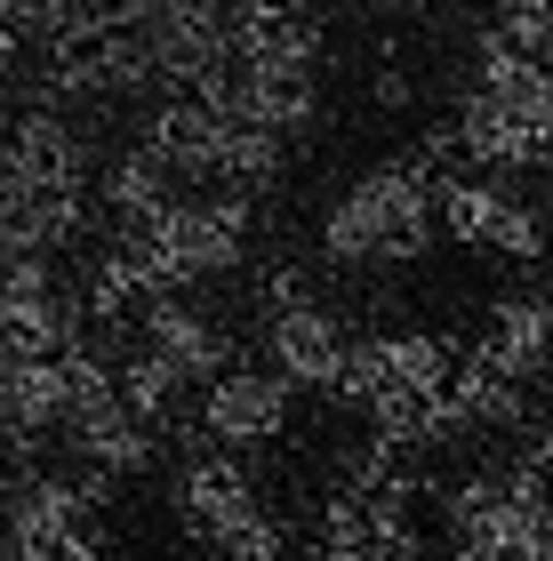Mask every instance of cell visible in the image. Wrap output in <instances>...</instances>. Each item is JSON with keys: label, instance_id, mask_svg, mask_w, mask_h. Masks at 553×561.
I'll use <instances>...</instances> for the list:
<instances>
[{"label": "cell", "instance_id": "cell-11", "mask_svg": "<svg viewBox=\"0 0 553 561\" xmlns=\"http://www.w3.org/2000/svg\"><path fill=\"white\" fill-rule=\"evenodd\" d=\"M16 169H24V185L33 193H57V185H89V137H81V121H72L65 105H48V96H33V105L16 113Z\"/></svg>", "mask_w": 553, "mask_h": 561}, {"label": "cell", "instance_id": "cell-24", "mask_svg": "<svg viewBox=\"0 0 553 561\" xmlns=\"http://www.w3.org/2000/svg\"><path fill=\"white\" fill-rule=\"evenodd\" d=\"M377 9H425V0H377Z\"/></svg>", "mask_w": 553, "mask_h": 561}, {"label": "cell", "instance_id": "cell-4", "mask_svg": "<svg viewBox=\"0 0 553 561\" xmlns=\"http://www.w3.org/2000/svg\"><path fill=\"white\" fill-rule=\"evenodd\" d=\"M345 362H354V337H345V321L306 289V273H273L265 280V369H281L289 386H345Z\"/></svg>", "mask_w": 553, "mask_h": 561}, {"label": "cell", "instance_id": "cell-3", "mask_svg": "<svg viewBox=\"0 0 553 561\" xmlns=\"http://www.w3.org/2000/svg\"><path fill=\"white\" fill-rule=\"evenodd\" d=\"M177 514L217 561H281V522L265 514L257 481L233 449H200L177 473Z\"/></svg>", "mask_w": 553, "mask_h": 561}, {"label": "cell", "instance_id": "cell-9", "mask_svg": "<svg viewBox=\"0 0 553 561\" xmlns=\"http://www.w3.org/2000/svg\"><path fill=\"white\" fill-rule=\"evenodd\" d=\"M137 145L153 152V161L177 176V185H217V161H224V121L200 105V96H161L153 113H145Z\"/></svg>", "mask_w": 553, "mask_h": 561}, {"label": "cell", "instance_id": "cell-1", "mask_svg": "<svg viewBox=\"0 0 553 561\" xmlns=\"http://www.w3.org/2000/svg\"><path fill=\"white\" fill-rule=\"evenodd\" d=\"M441 233V176L425 152L377 161L321 209V257L361 273V265H410Z\"/></svg>", "mask_w": 553, "mask_h": 561}, {"label": "cell", "instance_id": "cell-10", "mask_svg": "<svg viewBox=\"0 0 553 561\" xmlns=\"http://www.w3.org/2000/svg\"><path fill=\"white\" fill-rule=\"evenodd\" d=\"M137 329H145V353H161L169 369L185 377V386H200L209 393L224 369H233V345H224V329L200 313V305H185V297H153L137 313Z\"/></svg>", "mask_w": 553, "mask_h": 561}, {"label": "cell", "instance_id": "cell-22", "mask_svg": "<svg viewBox=\"0 0 553 561\" xmlns=\"http://www.w3.org/2000/svg\"><path fill=\"white\" fill-rule=\"evenodd\" d=\"M57 561H113V553H105V546H96V538H72V546H65Z\"/></svg>", "mask_w": 553, "mask_h": 561}, {"label": "cell", "instance_id": "cell-21", "mask_svg": "<svg viewBox=\"0 0 553 561\" xmlns=\"http://www.w3.org/2000/svg\"><path fill=\"white\" fill-rule=\"evenodd\" d=\"M377 105H410V81H401V72H377Z\"/></svg>", "mask_w": 553, "mask_h": 561}, {"label": "cell", "instance_id": "cell-25", "mask_svg": "<svg viewBox=\"0 0 553 561\" xmlns=\"http://www.w3.org/2000/svg\"><path fill=\"white\" fill-rule=\"evenodd\" d=\"M0 514H9V505H0Z\"/></svg>", "mask_w": 553, "mask_h": 561}, {"label": "cell", "instance_id": "cell-18", "mask_svg": "<svg viewBox=\"0 0 553 561\" xmlns=\"http://www.w3.org/2000/svg\"><path fill=\"white\" fill-rule=\"evenodd\" d=\"M449 401H458L465 433H482V425H514V417H521V386H514V377H497L489 362H465V369H458V386H449Z\"/></svg>", "mask_w": 553, "mask_h": 561}, {"label": "cell", "instance_id": "cell-14", "mask_svg": "<svg viewBox=\"0 0 553 561\" xmlns=\"http://www.w3.org/2000/svg\"><path fill=\"white\" fill-rule=\"evenodd\" d=\"M65 442H72V457H81L89 473H105V481L153 466V425H145L129 401H105V410L72 417V425H65Z\"/></svg>", "mask_w": 553, "mask_h": 561}, {"label": "cell", "instance_id": "cell-20", "mask_svg": "<svg viewBox=\"0 0 553 561\" xmlns=\"http://www.w3.org/2000/svg\"><path fill=\"white\" fill-rule=\"evenodd\" d=\"M24 193H33V185H24V169H16V145L0 137V217H16V209H24Z\"/></svg>", "mask_w": 553, "mask_h": 561}, {"label": "cell", "instance_id": "cell-7", "mask_svg": "<svg viewBox=\"0 0 553 561\" xmlns=\"http://www.w3.org/2000/svg\"><path fill=\"white\" fill-rule=\"evenodd\" d=\"M65 433V362L41 353H0V449L24 457Z\"/></svg>", "mask_w": 553, "mask_h": 561}, {"label": "cell", "instance_id": "cell-13", "mask_svg": "<svg viewBox=\"0 0 553 561\" xmlns=\"http://www.w3.org/2000/svg\"><path fill=\"white\" fill-rule=\"evenodd\" d=\"M96 201H105V217L120 225V233H145L153 217H169L185 201V185L169 176L145 145H120L113 161H105V176H96Z\"/></svg>", "mask_w": 553, "mask_h": 561}, {"label": "cell", "instance_id": "cell-2", "mask_svg": "<svg viewBox=\"0 0 553 561\" xmlns=\"http://www.w3.org/2000/svg\"><path fill=\"white\" fill-rule=\"evenodd\" d=\"M249 225H257V209H249L241 193H185L169 217H153L145 233H120V241L137 249L145 289H153V297H185L193 280L241 265Z\"/></svg>", "mask_w": 553, "mask_h": 561}, {"label": "cell", "instance_id": "cell-8", "mask_svg": "<svg viewBox=\"0 0 553 561\" xmlns=\"http://www.w3.org/2000/svg\"><path fill=\"white\" fill-rule=\"evenodd\" d=\"M449 145H458L465 161H482L489 176H506V169H545V161H553V137H545L521 105L489 96V89H465V105H458V137H449Z\"/></svg>", "mask_w": 553, "mask_h": 561}, {"label": "cell", "instance_id": "cell-17", "mask_svg": "<svg viewBox=\"0 0 553 561\" xmlns=\"http://www.w3.org/2000/svg\"><path fill=\"white\" fill-rule=\"evenodd\" d=\"M120 401H129V410H137L145 425H153V433H161L169 417H177V401H185V377H177V369H169V362H161V353H145V345H137V353H129V362H120Z\"/></svg>", "mask_w": 553, "mask_h": 561}, {"label": "cell", "instance_id": "cell-16", "mask_svg": "<svg viewBox=\"0 0 553 561\" xmlns=\"http://www.w3.org/2000/svg\"><path fill=\"white\" fill-rule=\"evenodd\" d=\"M506 201L514 193H497L489 176H441V233L465 249H489L497 225H506Z\"/></svg>", "mask_w": 553, "mask_h": 561}, {"label": "cell", "instance_id": "cell-15", "mask_svg": "<svg viewBox=\"0 0 553 561\" xmlns=\"http://www.w3.org/2000/svg\"><path fill=\"white\" fill-rule=\"evenodd\" d=\"M281 169H289V137H273V129H241V121H224L217 193H241V201H257V193H265Z\"/></svg>", "mask_w": 553, "mask_h": 561}, {"label": "cell", "instance_id": "cell-19", "mask_svg": "<svg viewBox=\"0 0 553 561\" xmlns=\"http://www.w3.org/2000/svg\"><path fill=\"white\" fill-rule=\"evenodd\" d=\"M489 257H514V265H538L545 257V217L530 209V201H506V225H497Z\"/></svg>", "mask_w": 553, "mask_h": 561}, {"label": "cell", "instance_id": "cell-5", "mask_svg": "<svg viewBox=\"0 0 553 561\" xmlns=\"http://www.w3.org/2000/svg\"><path fill=\"white\" fill-rule=\"evenodd\" d=\"M105 490H113L105 473H89V481H65V473H16L9 514H0V553H9V561H57L72 538H81V514H89Z\"/></svg>", "mask_w": 553, "mask_h": 561}, {"label": "cell", "instance_id": "cell-12", "mask_svg": "<svg viewBox=\"0 0 553 561\" xmlns=\"http://www.w3.org/2000/svg\"><path fill=\"white\" fill-rule=\"evenodd\" d=\"M473 362H489L514 386H530L538 369H553V297H497Z\"/></svg>", "mask_w": 553, "mask_h": 561}, {"label": "cell", "instance_id": "cell-6", "mask_svg": "<svg viewBox=\"0 0 553 561\" xmlns=\"http://www.w3.org/2000/svg\"><path fill=\"white\" fill-rule=\"evenodd\" d=\"M289 393L297 386L281 369L233 362L209 393H200V433H209L217 449H265V442H281V433H289Z\"/></svg>", "mask_w": 553, "mask_h": 561}, {"label": "cell", "instance_id": "cell-23", "mask_svg": "<svg viewBox=\"0 0 553 561\" xmlns=\"http://www.w3.org/2000/svg\"><path fill=\"white\" fill-rule=\"evenodd\" d=\"M458 561H514V553H482V546H458Z\"/></svg>", "mask_w": 553, "mask_h": 561}]
</instances>
